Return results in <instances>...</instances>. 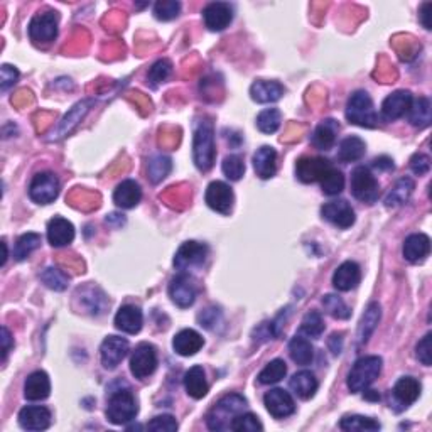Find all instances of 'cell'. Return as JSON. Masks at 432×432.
Here are the masks:
<instances>
[{
    "instance_id": "7c38bea8",
    "label": "cell",
    "mask_w": 432,
    "mask_h": 432,
    "mask_svg": "<svg viewBox=\"0 0 432 432\" xmlns=\"http://www.w3.org/2000/svg\"><path fill=\"white\" fill-rule=\"evenodd\" d=\"M129 353V341L120 336H107L100 346V358L103 368L115 370Z\"/></svg>"
},
{
    "instance_id": "4316f807",
    "label": "cell",
    "mask_w": 432,
    "mask_h": 432,
    "mask_svg": "<svg viewBox=\"0 0 432 432\" xmlns=\"http://www.w3.org/2000/svg\"><path fill=\"white\" fill-rule=\"evenodd\" d=\"M202 345H205V340L195 330L179 331L173 340V348L181 357H193L202 348Z\"/></svg>"
},
{
    "instance_id": "7bdbcfd3",
    "label": "cell",
    "mask_w": 432,
    "mask_h": 432,
    "mask_svg": "<svg viewBox=\"0 0 432 432\" xmlns=\"http://www.w3.org/2000/svg\"><path fill=\"white\" fill-rule=\"evenodd\" d=\"M282 115L279 108H267V110L260 112L256 117V127L264 134H274L281 127Z\"/></svg>"
},
{
    "instance_id": "9c48e42d",
    "label": "cell",
    "mask_w": 432,
    "mask_h": 432,
    "mask_svg": "<svg viewBox=\"0 0 432 432\" xmlns=\"http://www.w3.org/2000/svg\"><path fill=\"white\" fill-rule=\"evenodd\" d=\"M60 195V179L53 173H38L29 184V198L38 205H49Z\"/></svg>"
},
{
    "instance_id": "d6986e66",
    "label": "cell",
    "mask_w": 432,
    "mask_h": 432,
    "mask_svg": "<svg viewBox=\"0 0 432 432\" xmlns=\"http://www.w3.org/2000/svg\"><path fill=\"white\" fill-rule=\"evenodd\" d=\"M19 426L26 431H46L51 426V412L43 405H29L19 412Z\"/></svg>"
},
{
    "instance_id": "7a4b0ae2",
    "label": "cell",
    "mask_w": 432,
    "mask_h": 432,
    "mask_svg": "<svg viewBox=\"0 0 432 432\" xmlns=\"http://www.w3.org/2000/svg\"><path fill=\"white\" fill-rule=\"evenodd\" d=\"M247 409V399L238 394L225 395L220 399L213 409H211L208 416H206V422L211 431H225L230 429V424L238 414H242Z\"/></svg>"
},
{
    "instance_id": "91938a15",
    "label": "cell",
    "mask_w": 432,
    "mask_h": 432,
    "mask_svg": "<svg viewBox=\"0 0 432 432\" xmlns=\"http://www.w3.org/2000/svg\"><path fill=\"white\" fill-rule=\"evenodd\" d=\"M431 11H432V4L431 2H426V4H422L421 14H418V16H421L422 26H424L427 31L432 29V27H431Z\"/></svg>"
},
{
    "instance_id": "ffe728a7",
    "label": "cell",
    "mask_w": 432,
    "mask_h": 432,
    "mask_svg": "<svg viewBox=\"0 0 432 432\" xmlns=\"http://www.w3.org/2000/svg\"><path fill=\"white\" fill-rule=\"evenodd\" d=\"M144 324V314L137 306L127 304L122 306L115 314V328L122 333L127 335H137L142 330Z\"/></svg>"
},
{
    "instance_id": "9f6ffc18",
    "label": "cell",
    "mask_w": 432,
    "mask_h": 432,
    "mask_svg": "<svg viewBox=\"0 0 432 432\" xmlns=\"http://www.w3.org/2000/svg\"><path fill=\"white\" fill-rule=\"evenodd\" d=\"M198 319H200L201 326H205L206 330H215L216 324L222 321V313H220L216 308H210L202 310L200 316H198Z\"/></svg>"
},
{
    "instance_id": "ee69618b",
    "label": "cell",
    "mask_w": 432,
    "mask_h": 432,
    "mask_svg": "<svg viewBox=\"0 0 432 432\" xmlns=\"http://www.w3.org/2000/svg\"><path fill=\"white\" fill-rule=\"evenodd\" d=\"M39 277H40V281L44 282V286L56 292L65 291L68 287V284H70V277H68L63 270L56 269V267L44 269V272L40 274Z\"/></svg>"
},
{
    "instance_id": "ab89813d",
    "label": "cell",
    "mask_w": 432,
    "mask_h": 432,
    "mask_svg": "<svg viewBox=\"0 0 432 432\" xmlns=\"http://www.w3.org/2000/svg\"><path fill=\"white\" fill-rule=\"evenodd\" d=\"M286 375H287L286 362L281 358H276L265 364V368L259 373V377L256 378H259V382L262 385H272V384H279Z\"/></svg>"
},
{
    "instance_id": "ac0fdd59",
    "label": "cell",
    "mask_w": 432,
    "mask_h": 432,
    "mask_svg": "<svg viewBox=\"0 0 432 432\" xmlns=\"http://www.w3.org/2000/svg\"><path fill=\"white\" fill-rule=\"evenodd\" d=\"M321 215L324 220H328V222L338 228H350L355 223V210L345 200L326 202L321 208Z\"/></svg>"
},
{
    "instance_id": "6f0895ef",
    "label": "cell",
    "mask_w": 432,
    "mask_h": 432,
    "mask_svg": "<svg viewBox=\"0 0 432 432\" xmlns=\"http://www.w3.org/2000/svg\"><path fill=\"white\" fill-rule=\"evenodd\" d=\"M411 169L414 174L424 176L431 171V159L426 154L417 152V154H414L411 159Z\"/></svg>"
},
{
    "instance_id": "be15d7a7",
    "label": "cell",
    "mask_w": 432,
    "mask_h": 432,
    "mask_svg": "<svg viewBox=\"0 0 432 432\" xmlns=\"http://www.w3.org/2000/svg\"><path fill=\"white\" fill-rule=\"evenodd\" d=\"M2 249H4V260H2V265H6V262H7V245H6V242H2Z\"/></svg>"
},
{
    "instance_id": "e575fe53",
    "label": "cell",
    "mask_w": 432,
    "mask_h": 432,
    "mask_svg": "<svg viewBox=\"0 0 432 432\" xmlns=\"http://www.w3.org/2000/svg\"><path fill=\"white\" fill-rule=\"evenodd\" d=\"M380 306L378 303H370L368 304V308L364 309L362 321H360L358 326V338H360V343L364 345L368 340H370V336L373 335V331H375L378 321H380Z\"/></svg>"
},
{
    "instance_id": "7dc6e473",
    "label": "cell",
    "mask_w": 432,
    "mask_h": 432,
    "mask_svg": "<svg viewBox=\"0 0 432 432\" xmlns=\"http://www.w3.org/2000/svg\"><path fill=\"white\" fill-rule=\"evenodd\" d=\"M323 306L328 310V314L335 319H350L351 309L345 304V301L340 296L326 294L323 297Z\"/></svg>"
},
{
    "instance_id": "f6af8a7d",
    "label": "cell",
    "mask_w": 432,
    "mask_h": 432,
    "mask_svg": "<svg viewBox=\"0 0 432 432\" xmlns=\"http://www.w3.org/2000/svg\"><path fill=\"white\" fill-rule=\"evenodd\" d=\"M230 429L235 432H259L264 431V426L255 414L242 412L233 418L232 424H230Z\"/></svg>"
},
{
    "instance_id": "c3c4849f",
    "label": "cell",
    "mask_w": 432,
    "mask_h": 432,
    "mask_svg": "<svg viewBox=\"0 0 432 432\" xmlns=\"http://www.w3.org/2000/svg\"><path fill=\"white\" fill-rule=\"evenodd\" d=\"M324 331L323 316L318 310H309L308 314L301 321V333L309 338H319Z\"/></svg>"
},
{
    "instance_id": "f1b7e54d",
    "label": "cell",
    "mask_w": 432,
    "mask_h": 432,
    "mask_svg": "<svg viewBox=\"0 0 432 432\" xmlns=\"http://www.w3.org/2000/svg\"><path fill=\"white\" fill-rule=\"evenodd\" d=\"M392 392H394L395 402L402 405V407H409L421 395V384L412 377H402Z\"/></svg>"
},
{
    "instance_id": "74e56055",
    "label": "cell",
    "mask_w": 432,
    "mask_h": 432,
    "mask_svg": "<svg viewBox=\"0 0 432 432\" xmlns=\"http://www.w3.org/2000/svg\"><path fill=\"white\" fill-rule=\"evenodd\" d=\"M364 152H367V144L357 137V135H351V137H346L345 141H341L338 157L343 162H357L364 156Z\"/></svg>"
},
{
    "instance_id": "11a10c76",
    "label": "cell",
    "mask_w": 432,
    "mask_h": 432,
    "mask_svg": "<svg viewBox=\"0 0 432 432\" xmlns=\"http://www.w3.org/2000/svg\"><path fill=\"white\" fill-rule=\"evenodd\" d=\"M0 73H2V78H0L2 80L0 81V88H2V92H7V90L14 87V85L17 83V80H19V71L11 65H4Z\"/></svg>"
},
{
    "instance_id": "83f0119b",
    "label": "cell",
    "mask_w": 432,
    "mask_h": 432,
    "mask_svg": "<svg viewBox=\"0 0 432 432\" xmlns=\"http://www.w3.org/2000/svg\"><path fill=\"white\" fill-rule=\"evenodd\" d=\"M252 100L256 103H274L281 100L284 94V87L277 81L256 80L250 87Z\"/></svg>"
},
{
    "instance_id": "8d00e7d4",
    "label": "cell",
    "mask_w": 432,
    "mask_h": 432,
    "mask_svg": "<svg viewBox=\"0 0 432 432\" xmlns=\"http://www.w3.org/2000/svg\"><path fill=\"white\" fill-rule=\"evenodd\" d=\"M289 353L292 362L301 364V367H306V364H310L314 358V348L310 345L309 340H306L303 336H294L289 341Z\"/></svg>"
},
{
    "instance_id": "9a60e30c",
    "label": "cell",
    "mask_w": 432,
    "mask_h": 432,
    "mask_svg": "<svg viewBox=\"0 0 432 432\" xmlns=\"http://www.w3.org/2000/svg\"><path fill=\"white\" fill-rule=\"evenodd\" d=\"M412 102L414 97L411 92H407V90H397V92L389 94L384 103H382V117H384V120L387 122L402 119L409 112V108H411Z\"/></svg>"
},
{
    "instance_id": "680465c9",
    "label": "cell",
    "mask_w": 432,
    "mask_h": 432,
    "mask_svg": "<svg viewBox=\"0 0 432 432\" xmlns=\"http://www.w3.org/2000/svg\"><path fill=\"white\" fill-rule=\"evenodd\" d=\"M12 346H14V341H12L11 331H9L6 326H2V360L4 362L7 360V355H9V351H11Z\"/></svg>"
},
{
    "instance_id": "ba28073f",
    "label": "cell",
    "mask_w": 432,
    "mask_h": 432,
    "mask_svg": "<svg viewBox=\"0 0 432 432\" xmlns=\"http://www.w3.org/2000/svg\"><path fill=\"white\" fill-rule=\"evenodd\" d=\"M157 368V350L151 343H139L130 357V372L137 380H146Z\"/></svg>"
},
{
    "instance_id": "8992f818",
    "label": "cell",
    "mask_w": 432,
    "mask_h": 432,
    "mask_svg": "<svg viewBox=\"0 0 432 432\" xmlns=\"http://www.w3.org/2000/svg\"><path fill=\"white\" fill-rule=\"evenodd\" d=\"M351 193L358 201L373 205L380 196L377 178L364 166H358L351 173Z\"/></svg>"
},
{
    "instance_id": "db71d44e",
    "label": "cell",
    "mask_w": 432,
    "mask_h": 432,
    "mask_svg": "<svg viewBox=\"0 0 432 432\" xmlns=\"http://www.w3.org/2000/svg\"><path fill=\"white\" fill-rule=\"evenodd\" d=\"M431 341H432V335H431V333H427V335L424 338H422L421 341H418L417 348H416L417 360L422 364H426V367H431V364H432V346H431Z\"/></svg>"
},
{
    "instance_id": "f546056e",
    "label": "cell",
    "mask_w": 432,
    "mask_h": 432,
    "mask_svg": "<svg viewBox=\"0 0 432 432\" xmlns=\"http://www.w3.org/2000/svg\"><path fill=\"white\" fill-rule=\"evenodd\" d=\"M184 389H186L189 397L200 400L208 394V382H206V375L202 367L196 364V367L189 368L184 375Z\"/></svg>"
},
{
    "instance_id": "1f68e13d",
    "label": "cell",
    "mask_w": 432,
    "mask_h": 432,
    "mask_svg": "<svg viewBox=\"0 0 432 432\" xmlns=\"http://www.w3.org/2000/svg\"><path fill=\"white\" fill-rule=\"evenodd\" d=\"M92 105H93V100H83V102L76 103V105L71 108L70 114L63 119L61 125L56 130V137L54 139H63V137H66L68 134L73 132V129L80 124L81 120H83V117L88 114L90 107Z\"/></svg>"
},
{
    "instance_id": "30bf717a",
    "label": "cell",
    "mask_w": 432,
    "mask_h": 432,
    "mask_svg": "<svg viewBox=\"0 0 432 432\" xmlns=\"http://www.w3.org/2000/svg\"><path fill=\"white\" fill-rule=\"evenodd\" d=\"M58 36V16L56 12L48 11L36 14L29 22V38L36 44H49Z\"/></svg>"
},
{
    "instance_id": "7402d4cb",
    "label": "cell",
    "mask_w": 432,
    "mask_h": 432,
    "mask_svg": "<svg viewBox=\"0 0 432 432\" xmlns=\"http://www.w3.org/2000/svg\"><path fill=\"white\" fill-rule=\"evenodd\" d=\"M75 240V227L73 223L68 222L63 216H54L51 222L48 223V242L53 247L60 249V247L70 245Z\"/></svg>"
},
{
    "instance_id": "8fae6325",
    "label": "cell",
    "mask_w": 432,
    "mask_h": 432,
    "mask_svg": "<svg viewBox=\"0 0 432 432\" xmlns=\"http://www.w3.org/2000/svg\"><path fill=\"white\" fill-rule=\"evenodd\" d=\"M205 201L211 210L216 211V213L230 215V211L233 208L235 196H233L232 188H230L227 183L213 181L208 188H206Z\"/></svg>"
},
{
    "instance_id": "e0dca14e",
    "label": "cell",
    "mask_w": 432,
    "mask_h": 432,
    "mask_svg": "<svg viewBox=\"0 0 432 432\" xmlns=\"http://www.w3.org/2000/svg\"><path fill=\"white\" fill-rule=\"evenodd\" d=\"M202 19H205V24L210 31L220 33L232 24L233 11L227 2H211L202 11Z\"/></svg>"
},
{
    "instance_id": "836d02e7",
    "label": "cell",
    "mask_w": 432,
    "mask_h": 432,
    "mask_svg": "<svg viewBox=\"0 0 432 432\" xmlns=\"http://www.w3.org/2000/svg\"><path fill=\"white\" fill-rule=\"evenodd\" d=\"M409 122L417 129H426L431 125L432 112H431V100L427 97H421L412 102L409 108Z\"/></svg>"
},
{
    "instance_id": "f907efd6",
    "label": "cell",
    "mask_w": 432,
    "mask_h": 432,
    "mask_svg": "<svg viewBox=\"0 0 432 432\" xmlns=\"http://www.w3.org/2000/svg\"><path fill=\"white\" fill-rule=\"evenodd\" d=\"M181 11V4L176 2V0H161L154 6V16L159 21H173L179 16Z\"/></svg>"
},
{
    "instance_id": "2e32d148",
    "label": "cell",
    "mask_w": 432,
    "mask_h": 432,
    "mask_svg": "<svg viewBox=\"0 0 432 432\" xmlns=\"http://www.w3.org/2000/svg\"><path fill=\"white\" fill-rule=\"evenodd\" d=\"M169 297L178 308L186 309L195 304L196 301V286L186 274L174 277L169 284Z\"/></svg>"
},
{
    "instance_id": "816d5d0a",
    "label": "cell",
    "mask_w": 432,
    "mask_h": 432,
    "mask_svg": "<svg viewBox=\"0 0 432 432\" xmlns=\"http://www.w3.org/2000/svg\"><path fill=\"white\" fill-rule=\"evenodd\" d=\"M171 73H173V65H171V61L159 60L151 68L147 78L151 81L152 87H157L159 83H164V81L171 76Z\"/></svg>"
},
{
    "instance_id": "bcb514c9",
    "label": "cell",
    "mask_w": 432,
    "mask_h": 432,
    "mask_svg": "<svg viewBox=\"0 0 432 432\" xmlns=\"http://www.w3.org/2000/svg\"><path fill=\"white\" fill-rule=\"evenodd\" d=\"M171 169H173V162L168 156H156L148 162V178L152 183L157 184L171 173Z\"/></svg>"
},
{
    "instance_id": "44dd1931",
    "label": "cell",
    "mask_w": 432,
    "mask_h": 432,
    "mask_svg": "<svg viewBox=\"0 0 432 432\" xmlns=\"http://www.w3.org/2000/svg\"><path fill=\"white\" fill-rule=\"evenodd\" d=\"M362 281V270L357 262H343L333 274V286L336 291L348 292L358 286Z\"/></svg>"
},
{
    "instance_id": "94428289",
    "label": "cell",
    "mask_w": 432,
    "mask_h": 432,
    "mask_svg": "<svg viewBox=\"0 0 432 432\" xmlns=\"http://www.w3.org/2000/svg\"><path fill=\"white\" fill-rule=\"evenodd\" d=\"M373 168L378 171H392L394 169V161H392L390 157L382 156V157H378V159L373 161Z\"/></svg>"
},
{
    "instance_id": "60d3db41",
    "label": "cell",
    "mask_w": 432,
    "mask_h": 432,
    "mask_svg": "<svg viewBox=\"0 0 432 432\" xmlns=\"http://www.w3.org/2000/svg\"><path fill=\"white\" fill-rule=\"evenodd\" d=\"M39 245L40 235H38V233H24V235L19 237V240L16 242V247H14V259L22 262V260H26L34 250H38Z\"/></svg>"
},
{
    "instance_id": "b9f144b4",
    "label": "cell",
    "mask_w": 432,
    "mask_h": 432,
    "mask_svg": "<svg viewBox=\"0 0 432 432\" xmlns=\"http://www.w3.org/2000/svg\"><path fill=\"white\" fill-rule=\"evenodd\" d=\"M319 183H321V189L324 195L338 196L345 189V176L341 171L331 168L323 176V179Z\"/></svg>"
},
{
    "instance_id": "6125c7cd",
    "label": "cell",
    "mask_w": 432,
    "mask_h": 432,
    "mask_svg": "<svg viewBox=\"0 0 432 432\" xmlns=\"http://www.w3.org/2000/svg\"><path fill=\"white\" fill-rule=\"evenodd\" d=\"M364 392V397L370 399V400H380V394L375 390H363Z\"/></svg>"
},
{
    "instance_id": "5bb4252c",
    "label": "cell",
    "mask_w": 432,
    "mask_h": 432,
    "mask_svg": "<svg viewBox=\"0 0 432 432\" xmlns=\"http://www.w3.org/2000/svg\"><path fill=\"white\" fill-rule=\"evenodd\" d=\"M267 412L276 418H286L296 412V402L289 392L284 389H272L264 397Z\"/></svg>"
},
{
    "instance_id": "f5cc1de1",
    "label": "cell",
    "mask_w": 432,
    "mask_h": 432,
    "mask_svg": "<svg viewBox=\"0 0 432 432\" xmlns=\"http://www.w3.org/2000/svg\"><path fill=\"white\" fill-rule=\"evenodd\" d=\"M147 429L156 432H176L178 431V422H176V418L173 416L164 414V416H157L152 418V421L147 424Z\"/></svg>"
},
{
    "instance_id": "5b68a950",
    "label": "cell",
    "mask_w": 432,
    "mask_h": 432,
    "mask_svg": "<svg viewBox=\"0 0 432 432\" xmlns=\"http://www.w3.org/2000/svg\"><path fill=\"white\" fill-rule=\"evenodd\" d=\"M139 407L135 402L132 392L127 390H115L108 399L107 418L115 426H124L132 422L137 416Z\"/></svg>"
},
{
    "instance_id": "4fadbf2b",
    "label": "cell",
    "mask_w": 432,
    "mask_h": 432,
    "mask_svg": "<svg viewBox=\"0 0 432 432\" xmlns=\"http://www.w3.org/2000/svg\"><path fill=\"white\" fill-rule=\"evenodd\" d=\"M333 168V164L324 157H301L296 164V176L306 184L321 181L323 176Z\"/></svg>"
},
{
    "instance_id": "603a6c76",
    "label": "cell",
    "mask_w": 432,
    "mask_h": 432,
    "mask_svg": "<svg viewBox=\"0 0 432 432\" xmlns=\"http://www.w3.org/2000/svg\"><path fill=\"white\" fill-rule=\"evenodd\" d=\"M142 200L141 184L134 179L122 181L114 191V202L122 210H132Z\"/></svg>"
},
{
    "instance_id": "d6a6232c",
    "label": "cell",
    "mask_w": 432,
    "mask_h": 432,
    "mask_svg": "<svg viewBox=\"0 0 432 432\" xmlns=\"http://www.w3.org/2000/svg\"><path fill=\"white\" fill-rule=\"evenodd\" d=\"M340 130V125L335 120H324L318 125L316 130L313 134V146L321 151H330L336 142V134Z\"/></svg>"
},
{
    "instance_id": "4dcf8cb0",
    "label": "cell",
    "mask_w": 432,
    "mask_h": 432,
    "mask_svg": "<svg viewBox=\"0 0 432 432\" xmlns=\"http://www.w3.org/2000/svg\"><path fill=\"white\" fill-rule=\"evenodd\" d=\"M289 385H291V389L294 390V394L297 395V397L303 399V400H309V399H313L314 394L318 392L319 382H318V378L314 377L313 372L303 370V372H297L296 375L291 378Z\"/></svg>"
},
{
    "instance_id": "6da1fadb",
    "label": "cell",
    "mask_w": 432,
    "mask_h": 432,
    "mask_svg": "<svg viewBox=\"0 0 432 432\" xmlns=\"http://www.w3.org/2000/svg\"><path fill=\"white\" fill-rule=\"evenodd\" d=\"M216 156L215 148V129L210 120L198 122L195 127V139H193V161L201 173H206L213 168Z\"/></svg>"
},
{
    "instance_id": "cb8c5ba5",
    "label": "cell",
    "mask_w": 432,
    "mask_h": 432,
    "mask_svg": "<svg viewBox=\"0 0 432 432\" xmlns=\"http://www.w3.org/2000/svg\"><path fill=\"white\" fill-rule=\"evenodd\" d=\"M404 256L411 264L424 262L426 256L431 254V238L424 233H414L404 242Z\"/></svg>"
},
{
    "instance_id": "52a82bcc",
    "label": "cell",
    "mask_w": 432,
    "mask_h": 432,
    "mask_svg": "<svg viewBox=\"0 0 432 432\" xmlns=\"http://www.w3.org/2000/svg\"><path fill=\"white\" fill-rule=\"evenodd\" d=\"M208 256V247L205 243L186 242L179 247L174 256V267L179 272H189V270L201 269Z\"/></svg>"
},
{
    "instance_id": "681fc988",
    "label": "cell",
    "mask_w": 432,
    "mask_h": 432,
    "mask_svg": "<svg viewBox=\"0 0 432 432\" xmlns=\"http://www.w3.org/2000/svg\"><path fill=\"white\" fill-rule=\"evenodd\" d=\"M222 169L230 181H240L243 174H245V162H243V157L238 154L227 156L223 159Z\"/></svg>"
},
{
    "instance_id": "3957f363",
    "label": "cell",
    "mask_w": 432,
    "mask_h": 432,
    "mask_svg": "<svg viewBox=\"0 0 432 432\" xmlns=\"http://www.w3.org/2000/svg\"><path fill=\"white\" fill-rule=\"evenodd\" d=\"M346 120L363 129L377 127L378 115L370 94L363 92V90H358V92L351 94L348 103H346Z\"/></svg>"
},
{
    "instance_id": "277c9868",
    "label": "cell",
    "mask_w": 432,
    "mask_h": 432,
    "mask_svg": "<svg viewBox=\"0 0 432 432\" xmlns=\"http://www.w3.org/2000/svg\"><path fill=\"white\" fill-rule=\"evenodd\" d=\"M382 358L375 357H363L360 358L357 363L353 364L348 373V380H346V385H348L350 392L353 394H360V392L367 390L373 382L380 377L382 373Z\"/></svg>"
},
{
    "instance_id": "d4e9b609",
    "label": "cell",
    "mask_w": 432,
    "mask_h": 432,
    "mask_svg": "<svg viewBox=\"0 0 432 432\" xmlns=\"http://www.w3.org/2000/svg\"><path fill=\"white\" fill-rule=\"evenodd\" d=\"M51 394V382L46 372H34L27 377L24 384V397L31 402L44 400Z\"/></svg>"
},
{
    "instance_id": "f35d334b",
    "label": "cell",
    "mask_w": 432,
    "mask_h": 432,
    "mask_svg": "<svg viewBox=\"0 0 432 432\" xmlns=\"http://www.w3.org/2000/svg\"><path fill=\"white\" fill-rule=\"evenodd\" d=\"M340 427L346 432H372L380 429V422L364 416H346L341 418Z\"/></svg>"
},
{
    "instance_id": "d590c367",
    "label": "cell",
    "mask_w": 432,
    "mask_h": 432,
    "mask_svg": "<svg viewBox=\"0 0 432 432\" xmlns=\"http://www.w3.org/2000/svg\"><path fill=\"white\" fill-rule=\"evenodd\" d=\"M414 188L416 184L411 178H402L395 183V186L390 189V193L385 198V205L387 208H397V206H402L404 202L409 201V198L412 196Z\"/></svg>"
},
{
    "instance_id": "484cf974",
    "label": "cell",
    "mask_w": 432,
    "mask_h": 432,
    "mask_svg": "<svg viewBox=\"0 0 432 432\" xmlns=\"http://www.w3.org/2000/svg\"><path fill=\"white\" fill-rule=\"evenodd\" d=\"M254 169L260 179H270L276 176L277 171V152L270 146H262L256 148L254 154Z\"/></svg>"
}]
</instances>
